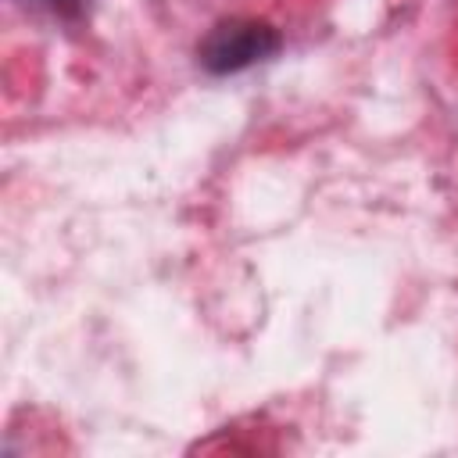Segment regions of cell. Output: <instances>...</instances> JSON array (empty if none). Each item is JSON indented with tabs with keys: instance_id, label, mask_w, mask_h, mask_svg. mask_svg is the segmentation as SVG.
Segmentation results:
<instances>
[{
	"instance_id": "obj_1",
	"label": "cell",
	"mask_w": 458,
	"mask_h": 458,
	"mask_svg": "<svg viewBox=\"0 0 458 458\" xmlns=\"http://www.w3.org/2000/svg\"><path fill=\"white\" fill-rule=\"evenodd\" d=\"M283 50V32L268 18H222L197 43V64L208 75H236L272 61Z\"/></svg>"
},
{
	"instance_id": "obj_2",
	"label": "cell",
	"mask_w": 458,
	"mask_h": 458,
	"mask_svg": "<svg viewBox=\"0 0 458 458\" xmlns=\"http://www.w3.org/2000/svg\"><path fill=\"white\" fill-rule=\"evenodd\" d=\"M21 7H32V11H43L50 18H61V21H82L89 14V4L93 0H14Z\"/></svg>"
}]
</instances>
